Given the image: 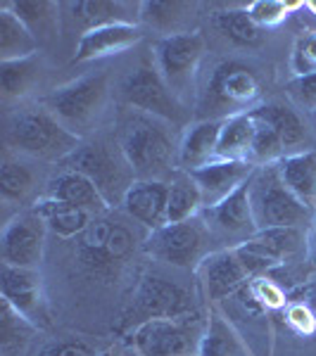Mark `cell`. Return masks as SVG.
<instances>
[{"mask_svg":"<svg viewBox=\"0 0 316 356\" xmlns=\"http://www.w3.org/2000/svg\"><path fill=\"white\" fill-rule=\"evenodd\" d=\"M117 143L134 169L136 181H166L176 171L179 145H174L162 119L141 112L129 114L119 126Z\"/></svg>","mask_w":316,"mask_h":356,"instance_id":"obj_1","label":"cell"},{"mask_svg":"<svg viewBox=\"0 0 316 356\" xmlns=\"http://www.w3.org/2000/svg\"><path fill=\"white\" fill-rule=\"evenodd\" d=\"M5 143L10 150L41 162H65L84 145L81 138L67 131L43 105L13 114Z\"/></svg>","mask_w":316,"mask_h":356,"instance_id":"obj_2","label":"cell"},{"mask_svg":"<svg viewBox=\"0 0 316 356\" xmlns=\"http://www.w3.org/2000/svg\"><path fill=\"white\" fill-rule=\"evenodd\" d=\"M107 100H110V76L90 74L55 88L43 97L41 105L67 131L86 140V136L93 134L100 117L105 114Z\"/></svg>","mask_w":316,"mask_h":356,"instance_id":"obj_3","label":"cell"},{"mask_svg":"<svg viewBox=\"0 0 316 356\" xmlns=\"http://www.w3.org/2000/svg\"><path fill=\"white\" fill-rule=\"evenodd\" d=\"M262 97V83L255 69L243 62H221L214 67L205 90H200L195 107L203 119H228L233 114L252 112Z\"/></svg>","mask_w":316,"mask_h":356,"instance_id":"obj_4","label":"cell"},{"mask_svg":"<svg viewBox=\"0 0 316 356\" xmlns=\"http://www.w3.org/2000/svg\"><path fill=\"white\" fill-rule=\"evenodd\" d=\"M250 207L257 231L264 228H304L312 221V207H307L283 183L276 164L257 166L248 181Z\"/></svg>","mask_w":316,"mask_h":356,"instance_id":"obj_5","label":"cell"},{"mask_svg":"<svg viewBox=\"0 0 316 356\" xmlns=\"http://www.w3.org/2000/svg\"><path fill=\"white\" fill-rule=\"evenodd\" d=\"M205 53L207 41L198 29L174 36H159L155 43V69L183 107H191L193 97L200 95L195 86Z\"/></svg>","mask_w":316,"mask_h":356,"instance_id":"obj_6","label":"cell"},{"mask_svg":"<svg viewBox=\"0 0 316 356\" xmlns=\"http://www.w3.org/2000/svg\"><path fill=\"white\" fill-rule=\"evenodd\" d=\"M65 164L67 169L79 171V174L88 178L110 209L122 207L129 188L136 183V174L126 162L119 143L112 145L107 140H84V145L69 159H65Z\"/></svg>","mask_w":316,"mask_h":356,"instance_id":"obj_7","label":"cell"},{"mask_svg":"<svg viewBox=\"0 0 316 356\" xmlns=\"http://www.w3.org/2000/svg\"><path fill=\"white\" fill-rule=\"evenodd\" d=\"M207 318L200 314L179 318H150L134 325L126 344L136 356H198Z\"/></svg>","mask_w":316,"mask_h":356,"instance_id":"obj_8","label":"cell"},{"mask_svg":"<svg viewBox=\"0 0 316 356\" xmlns=\"http://www.w3.org/2000/svg\"><path fill=\"white\" fill-rule=\"evenodd\" d=\"M212 240L214 238L207 231L205 221L195 216V219L181 223H164V226L155 228V231L148 233L143 250H145L148 257L169 264V266L198 271L205 257L214 252L210 250Z\"/></svg>","mask_w":316,"mask_h":356,"instance_id":"obj_9","label":"cell"},{"mask_svg":"<svg viewBox=\"0 0 316 356\" xmlns=\"http://www.w3.org/2000/svg\"><path fill=\"white\" fill-rule=\"evenodd\" d=\"M119 95L129 107L141 114H150L155 119H162L166 124L186 122L188 107H183L176 95L169 90L164 79L155 67H138L124 76L119 83Z\"/></svg>","mask_w":316,"mask_h":356,"instance_id":"obj_10","label":"cell"},{"mask_svg":"<svg viewBox=\"0 0 316 356\" xmlns=\"http://www.w3.org/2000/svg\"><path fill=\"white\" fill-rule=\"evenodd\" d=\"M214 309H219L223 318L231 323L250 356H271L274 330L269 312L250 295L248 283L231 297H226L221 304H216Z\"/></svg>","mask_w":316,"mask_h":356,"instance_id":"obj_11","label":"cell"},{"mask_svg":"<svg viewBox=\"0 0 316 356\" xmlns=\"http://www.w3.org/2000/svg\"><path fill=\"white\" fill-rule=\"evenodd\" d=\"M45 223L36 209H24L5 223L0 235V259L8 266L38 268L45 250Z\"/></svg>","mask_w":316,"mask_h":356,"instance_id":"obj_12","label":"cell"},{"mask_svg":"<svg viewBox=\"0 0 316 356\" xmlns=\"http://www.w3.org/2000/svg\"><path fill=\"white\" fill-rule=\"evenodd\" d=\"M131 314L136 316V325L150 318H179L195 314V304L188 290L159 275H143L134 292Z\"/></svg>","mask_w":316,"mask_h":356,"instance_id":"obj_13","label":"cell"},{"mask_svg":"<svg viewBox=\"0 0 316 356\" xmlns=\"http://www.w3.org/2000/svg\"><path fill=\"white\" fill-rule=\"evenodd\" d=\"M200 219L205 221L212 238L226 243V247H235L250 240L257 233V223L255 216H252L248 183L240 186L233 195H228L223 202L205 207L200 211Z\"/></svg>","mask_w":316,"mask_h":356,"instance_id":"obj_14","label":"cell"},{"mask_svg":"<svg viewBox=\"0 0 316 356\" xmlns=\"http://www.w3.org/2000/svg\"><path fill=\"white\" fill-rule=\"evenodd\" d=\"M195 273H198L205 300L212 307L221 304L226 297L238 292L250 280V275L240 264L233 247H219V250L210 252Z\"/></svg>","mask_w":316,"mask_h":356,"instance_id":"obj_15","label":"cell"},{"mask_svg":"<svg viewBox=\"0 0 316 356\" xmlns=\"http://www.w3.org/2000/svg\"><path fill=\"white\" fill-rule=\"evenodd\" d=\"M255 169L257 164L248 162V159H212L200 169L188 171V176L198 186L205 209V207L223 202L228 195H233L240 186H245L250 176L255 174Z\"/></svg>","mask_w":316,"mask_h":356,"instance_id":"obj_16","label":"cell"},{"mask_svg":"<svg viewBox=\"0 0 316 356\" xmlns=\"http://www.w3.org/2000/svg\"><path fill=\"white\" fill-rule=\"evenodd\" d=\"M0 290H3V302H8L17 314L31 321L36 328H43L48 314H45L43 285L38 268H19L3 264Z\"/></svg>","mask_w":316,"mask_h":356,"instance_id":"obj_17","label":"cell"},{"mask_svg":"<svg viewBox=\"0 0 316 356\" xmlns=\"http://www.w3.org/2000/svg\"><path fill=\"white\" fill-rule=\"evenodd\" d=\"M143 36L145 33H143L141 24H110L88 29V31L81 33L77 48H74L72 62L74 65H84V62H95L112 55H122L141 43Z\"/></svg>","mask_w":316,"mask_h":356,"instance_id":"obj_18","label":"cell"},{"mask_svg":"<svg viewBox=\"0 0 316 356\" xmlns=\"http://www.w3.org/2000/svg\"><path fill=\"white\" fill-rule=\"evenodd\" d=\"M166 200H169L166 181H136L126 193L122 209L129 219L141 223L150 233L166 223Z\"/></svg>","mask_w":316,"mask_h":356,"instance_id":"obj_19","label":"cell"},{"mask_svg":"<svg viewBox=\"0 0 316 356\" xmlns=\"http://www.w3.org/2000/svg\"><path fill=\"white\" fill-rule=\"evenodd\" d=\"M221 119H198L188 124L179 143V154H176V169L193 171L205 166L207 162L216 159V145H219Z\"/></svg>","mask_w":316,"mask_h":356,"instance_id":"obj_20","label":"cell"},{"mask_svg":"<svg viewBox=\"0 0 316 356\" xmlns=\"http://www.w3.org/2000/svg\"><path fill=\"white\" fill-rule=\"evenodd\" d=\"M43 197L57 200V202H67L72 207L88 211L90 216H102L110 207L102 200V195L97 193V188L88 181L84 174L72 169L60 171L57 176L50 178L45 183V193Z\"/></svg>","mask_w":316,"mask_h":356,"instance_id":"obj_21","label":"cell"},{"mask_svg":"<svg viewBox=\"0 0 316 356\" xmlns=\"http://www.w3.org/2000/svg\"><path fill=\"white\" fill-rule=\"evenodd\" d=\"M72 17L88 29L110 24H141V3L124 0H77L69 3Z\"/></svg>","mask_w":316,"mask_h":356,"instance_id":"obj_22","label":"cell"},{"mask_svg":"<svg viewBox=\"0 0 316 356\" xmlns=\"http://www.w3.org/2000/svg\"><path fill=\"white\" fill-rule=\"evenodd\" d=\"M195 3L183 0H143L141 3V24L155 29L162 36L193 31L191 19L195 17Z\"/></svg>","mask_w":316,"mask_h":356,"instance_id":"obj_23","label":"cell"},{"mask_svg":"<svg viewBox=\"0 0 316 356\" xmlns=\"http://www.w3.org/2000/svg\"><path fill=\"white\" fill-rule=\"evenodd\" d=\"M278 166V174L283 183L290 188L307 207H316V147L297 150L285 154Z\"/></svg>","mask_w":316,"mask_h":356,"instance_id":"obj_24","label":"cell"},{"mask_svg":"<svg viewBox=\"0 0 316 356\" xmlns=\"http://www.w3.org/2000/svg\"><path fill=\"white\" fill-rule=\"evenodd\" d=\"M252 114L257 119H262V122H267L281 136L288 154L297 152V147H302L304 140H307V126H304L300 112L295 107L285 105V102H262V105H257L252 110Z\"/></svg>","mask_w":316,"mask_h":356,"instance_id":"obj_25","label":"cell"},{"mask_svg":"<svg viewBox=\"0 0 316 356\" xmlns=\"http://www.w3.org/2000/svg\"><path fill=\"white\" fill-rule=\"evenodd\" d=\"M252 238H255L262 250L278 264V268L307 257V250H309V235L304 233V228H295V226L264 228V231H257Z\"/></svg>","mask_w":316,"mask_h":356,"instance_id":"obj_26","label":"cell"},{"mask_svg":"<svg viewBox=\"0 0 316 356\" xmlns=\"http://www.w3.org/2000/svg\"><path fill=\"white\" fill-rule=\"evenodd\" d=\"M33 209L41 214L48 233L57 235V238H65V240L81 235L86 231V226L93 221V216H90L88 211L79 209V207H72L67 202H57V200L43 197V195L36 200Z\"/></svg>","mask_w":316,"mask_h":356,"instance_id":"obj_27","label":"cell"},{"mask_svg":"<svg viewBox=\"0 0 316 356\" xmlns=\"http://www.w3.org/2000/svg\"><path fill=\"white\" fill-rule=\"evenodd\" d=\"M5 5L24 22L38 43L60 36V5L53 0H13Z\"/></svg>","mask_w":316,"mask_h":356,"instance_id":"obj_28","label":"cell"},{"mask_svg":"<svg viewBox=\"0 0 316 356\" xmlns=\"http://www.w3.org/2000/svg\"><path fill=\"white\" fill-rule=\"evenodd\" d=\"M36 36L26 29L24 22L17 17L8 5H0V62L24 60L38 55Z\"/></svg>","mask_w":316,"mask_h":356,"instance_id":"obj_29","label":"cell"},{"mask_svg":"<svg viewBox=\"0 0 316 356\" xmlns=\"http://www.w3.org/2000/svg\"><path fill=\"white\" fill-rule=\"evenodd\" d=\"M252 143H255V119L250 112L221 119L216 159H248L252 162Z\"/></svg>","mask_w":316,"mask_h":356,"instance_id":"obj_30","label":"cell"},{"mask_svg":"<svg viewBox=\"0 0 316 356\" xmlns=\"http://www.w3.org/2000/svg\"><path fill=\"white\" fill-rule=\"evenodd\" d=\"M198 356H250L240 337L235 335L226 318L221 316L219 309L212 307L207 314V325L200 340Z\"/></svg>","mask_w":316,"mask_h":356,"instance_id":"obj_31","label":"cell"},{"mask_svg":"<svg viewBox=\"0 0 316 356\" xmlns=\"http://www.w3.org/2000/svg\"><path fill=\"white\" fill-rule=\"evenodd\" d=\"M41 81V57L0 62V93L5 100H22Z\"/></svg>","mask_w":316,"mask_h":356,"instance_id":"obj_32","label":"cell"},{"mask_svg":"<svg viewBox=\"0 0 316 356\" xmlns=\"http://www.w3.org/2000/svg\"><path fill=\"white\" fill-rule=\"evenodd\" d=\"M169 183V200H166V223H181L195 219L203 211V197H200L198 186L186 171L176 169L166 178Z\"/></svg>","mask_w":316,"mask_h":356,"instance_id":"obj_33","label":"cell"},{"mask_svg":"<svg viewBox=\"0 0 316 356\" xmlns=\"http://www.w3.org/2000/svg\"><path fill=\"white\" fill-rule=\"evenodd\" d=\"M36 330L38 328L31 321H26L8 302H3L0 307V356H24Z\"/></svg>","mask_w":316,"mask_h":356,"instance_id":"obj_34","label":"cell"},{"mask_svg":"<svg viewBox=\"0 0 316 356\" xmlns=\"http://www.w3.org/2000/svg\"><path fill=\"white\" fill-rule=\"evenodd\" d=\"M214 26L219 29V33L223 38H228V41L235 45H257L262 41V29L252 22L245 5L216 13Z\"/></svg>","mask_w":316,"mask_h":356,"instance_id":"obj_35","label":"cell"},{"mask_svg":"<svg viewBox=\"0 0 316 356\" xmlns=\"http://www.w3.org/2000/svg\"><path fill=\"white\" fill-rule=\"evenodd\" d=\"M36 188V174L22 159H5L0 166V195L5 202H22Z\"/></svg>","mask_w":316,"mask_h":356,"instance_id":"obj_36","label":"cell"},{"mask_svg":"<svg viewBox=\"0 0 316 356\" xmlns=\"http://www.w3.org/2000/svg\"><path fill=\"white\" fill-rule=\"evenodd\" d=\"M252 114V112H250ZM252 119H255V143H252V164L257 166H264V164H276L281 162V159L285 157V147H283V140H281V136L276 134V131L269 126L267 122H262V119H257L255 114H252Z\"/></svg>","mask_w":316,"mask_h":356,"instance_id":"obj_37","label":"cell"},{"mask_svg":"<svg viewBox=\"0 0 316 356\" xmlns=\"http://www.w3.org/2000/svg\"><path fill=\"white\" fill-rule=\"evenodd\" d=\"M300 8H304V3H300V0H252V3L245 5L252 22L262 31L264 29H274L283 24L292 10H300Z\"/></svg>","mask_w":316,"mask_h":356,"instance_id":"obj_38","label":"cell"},{"mask_svg":"<svg viewBox=\"0 0 316 356\" xmlns=\"http://www.w3.org/2000/svg\"><path fill=\"white\" fill-rule=\"evenodd\" d=\"M248 290H250V295L255 297V300L260 302L269 314L283 312V309L288 307V302H290L288 292H285V288L274 278L271 273L250 278L248 280Z\"/></svg>","mask_w":316,"mask_h":356,"instance_id":"obj_39","label":"cell"},{"mask_svg":"<svg viewBox=\"0 0 316 356\" xmlns=\"http://www.w3.org/2000/svg\"><path fill=\"white\" fill-rule=\"evenodd\" d=\"M290 72L292 76L316 74V29L304 31L295 38L290 50Z\"/></svg>","mask_w":316,"mask_h":356,"instance_id":"obj_40","label":"cell"},{"mask_svg":"<svg viewBox=\"0 0 316 356\" xmlns=\"http://www.w3.org/2000/svg\"><path fill=\"white\" fill-rule=\"evenodd\" d=\"M285 95L297 112L316 114V74L307 76H292L285 83Z\"/></svg>","mask_w":316,"mask_h":356,"instance_id":"obj_41","label":"cell"},{"mask_svg":"<svg viewBox=\"0 0 316 356\" xmlns=\"http://www.w3.org/2000/svg\"><path fill=\"white\" fill-rule=\"evenodd\" d=\"M283 318L290 325V330H295L302 337H312L316 332V312L312 302L307 300H290L288 307L283 309Z\"/></svg>","mask_w":316,"mask_h":356,"instance_id":"obj_42","label":"cell"},{"mask_svg":"<svg viewBox=\"0 0 316 356\" xmlns=\"http://www.w3.org/2000/svg\"><path fill=\"white\" fill-rule=\"evenodd\" d=\"M134 243L136 240L129 228L122 226V223H112L110 235H107V243H105V252H102V266L126 259L134 252Z\"/></svg>","mask_w":316,"mask_h":356,"instance_id":"obj_43","label":"cell"},{"mask_svg":"<svg viewBox=\"0 0 316 356\" xmlns=\"http://www.w3.org/2000/svg\"><path fill=\"white\" fill-rule=\"evenodd\" d=\"M45 356H95L84 342H60Z\"/></svg>","mask_w":316,"mask_h":356,"instance_id":"obj_44","label":"cell"},{"mask_svg":"<svg viewBox=\"0 0 316 356\" xmlns=\"http://www.w3.org/2000/svg\"><path fill=\"white\" fill-rule=\"evenodd\" d=\"M307 257L312 261V266L316 268V235H309V250H307Z\"/></svg>","mask_w":316,"mask_h":356,"instance_id":"obj_45","label":"cell"},{"mask_svg":"<svg viewBox=\"0 0 316 356\" xmlns=\"http://www.w3.org/2000/svg\"><path fill=\"white\" fill-rule=\"evenodd\" d=\"M304 10H309V13L316 15V0H307V3H304Z\"/></svg>","mask_w":316,"mask_h":356,"instance_id":"obj_46","label":"cell"},{"mask_svg":"<svg viewBox=\"0 0 316 356\" xmlns=\"http://www.w3.org/2000/svg\"><path fill=\"white\" fill-rule=\"evenodd\" d=\"M95 356H117L112 352V349H105V352H100V354H95Z\"/></svg>","mask_w":316,"mask_h":356,"instance_id":"obj_47","label":"cell"},{"mask_svg":"<svg viewBox=\"0 0 316 356\" xmlns=\"http://www.w3.org/2000/svg\"><path fill=\"white\" fill-rule=\"evenodd\" d=\"M312 235H316V221H314V231H312Z\"/></svg>","mask_w":316,"mask_h":356,"instance_id":"obj_48","label":"cell"}]
</instances>
